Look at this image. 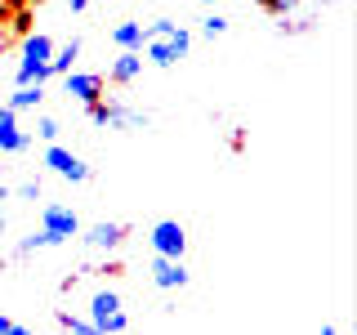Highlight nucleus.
I'll return each instance as SVG.
<instances>
[{"instance_id":"f03ea898","label":"nucleus","mask_w":357,"mask_h":335,"mask_svg":"<svg viewBox=\"0 0 357 335\" xmlns=\"http://www.w3.org/2000/svg\"><path fill=\"white\" fill-rule=\"evenodd\" d=\"M89 322H94V335H121V331H130V313L121 308L116 290H94V299H89Z\"/></svg>"},{"instance_id":"5701e85b","label":"nucleus","mask_w":357,"mask_h":335,"mask_svg":"<svg viewBox=\"0 0 357 335\" xmlns=\"http://www.w3.org/2000/svg\"><path fill=\"white\" fill-rule=\"evenodd\" d=\"M27 0H0V9H22Z\"/></svg>"},{"instance_id":"a878e982","label":"nucleus","mask_w":357,"mask_h":335,"mask_svg":"<svg viewBox=\"0 0 357 335\" xmlns=\"http://www.w3.org/2000/svg\"><path fill=\"white\" fill-rule=\"evenodd\" d=\"M197 5H219V0H197Z\"/></svg>"},{"instance_id":"412c9836","label":"nucleus","mask_w":357,"mask_h":335,"mask_svg":"<svg viewBox=\"0 0 357 335\" xmlns=\"http://www.w3.org/2000/svg\"><path fill=\"white\" fill-rule=\"evenodd\" d=\"M14 193H18L22 201H40V179H27V184H18Z\"/></svg>"},{"instance_id":"f257e3e1","label":"nucleus","mask_w":357,"mask_h":335,"mask_svg":"<svg viewBox=\"0 0 357 335\" xmlns=\"http://www.w3.org/2000/svg\"><path fill=\"white\" fill-rule=\"evenodd\" d=\"M148 59L143 63H152V67H174L178 59H188V50H192V31L188 27H178L174 18H156L143 27V45H139Z\"/></svg>"},{"instance_id":"1a4fd4ad","label":"nucleus","mask_w":357,"mask_h":335,"mask_svg":"<svg viewBox=\"0 0 357 335\" xmlns=\"http://www.w3.org/2000/svg\"><path fill=\"white\" fill-rule=\"evenodd\" d=\"M152 282L161 290H183L188 282H192V273H188L183 260H170V255H156L152 260Z\"/></svg>"},{"instance_id":"b1692460","label":"nucleus","mask_w":357,"mask_h":335,"mask_svg":"<svg viewBox=\"0 0 357 335\" xmlns=\"http://www.w3.org/2000/svg\"><path fill=\"white\" fill-rule=\"evenodd\" d=\"M5 228H9V219H5V215H0V237H5Z\"/></svg>"},{"instance_id":"dca6fc26","label":"nucleus","mask_w":357,"mask_h":335,"mask_svg":"<svg viewBox=\"0 0 357 335\" xmlns=\"http://www.w3.org/2000/svg\"><path fill=\"white\" fill-rule=\"evenodd\" d=\"M54 322H59L63 331H72V335H94V322H89V318H76V313H59Z\"/></svg>"},{"instance_id":"20e7f679","label":"nucleus","mask_w":357,"mask_h":335,"mask_svg":"<svg viewBox=\"0 0 357 335\" xmlns=\"http://www.w3.org/2000/svg\"><path fill=\"white\" fill-rule=\"evenodd\" d=\"M152 251L156 255H170V260H183V251H188V232H183V223L178 219H161V223H152Z\"/></svg>"},{"instance_id":"0eeeda50","label":"nucleus","mask_w":357,"mask_h":335,"mask_svg":"<svg viewBox=\"0 0 357 335\" xmlns=\"http://www.w3.org/2000/svg\"><path fill=\"white\" fill-rule=\"evenodd\" d=\"M40 228H45V232H54L59 241H72L76 232H81V219H76V210H72V206H59V201H50V206L40 210Z\"/></svg>"},{"instance_id":"ddd939ff","label":"nucleus","mask_w":357,"mask_h":335,"mask_svg":"<svg viewBox=\"0 0 357 335\" xmlns=\"http://www.w3.org/2000/svg\"><path fill=\"white\" fill-rule=\"evenodd\" d=\"M112 45H116V50H139L143 45V22H116V27H112Z\"/></svg>"},{"instance_id":"6ab92c4d","label":"nucleus","mask_w":357,"mask_h":335,"mask_svg":"<svg viewBox=\"0 0 357 335\" xmlns=\"http://www.w3.org/2000/svg\"><path fill=\"white\" fill-rule=\"evenodd\" d=\"M59 121H54V117H36V139H45V143H54V139H59Z\"/></svg>"},{"instance_id":"f8f14e48","label":"nucleus","mask_w":357,"mask_h":335,"mask_svg":"<svg viewBox=\"0 0 357 335\" xmlns=\"http://www.w3.org/2000/svg\"><path fill=\"white\" fill-rule=\"evenodd\" d=\"M81 36H72V40H63V45H54V54H50V76H63V72H72L76 59H81Z\"/></svg>"},{"instance_id":"9b49d317","label":"nucleus","mask_w":357,"mask_h":335,"mask_svg":"<svg viewBox=\"0 0 357 335\" xmlns=\"http://www.w3.org/2000/svg\"><path fill=\"white\" fill-rule=\"evenodd\" d=\"M107 76H112L116 85H130V81H139V76H143V50H121L116 59H112Z\"/></svg>"},{"instance_id":"f3484780","label":"nucleus","mask_w":357,"mask_h":335,"mask_svg":"<svg viewBox=\"0 0 357 335\" xmlns=\"http://www.w3.org/2000/svg\"><path fill=\"white\" fill-rule=\"evenodd\" d=\"M312 14H286V18H277V27L282 31H290V36H299V31H312Z\"/></svg>"},{"instance_id":"6e6552de","label":"nucleus","mask_w":357,"mask_h":335,"mask_svg":"<svg viewBox=\"0 0 357 335\" xmlns=\"http://www.w3.org/2000/svg\"><path fill=\"white\" fill-rule=\"evenodd\" d=\"M31 148V134L18 126V112L14 107H0V152H9V156H18V152H27Z\"/></svg>"},{"instance_id":"cd10ccee","label":"nucleus","mask_w":357,"mask_h":335,"mask_svg":"<svg viewBox=\"0 0 357 335\" xmlns=\"http://www.w3.org/2000/svg\"><path fill=\"white\" fill-rule=\"evenodd\" d=\"M103 5H107V0H103Z\"/></svg>"},{"instance_id":"393cba45","label":"nucleus","mask_w":357,"mask_h":335,"mask_svg":"<svg viewBox=\"0 0 357 335\" xmlns=\"http://www.w3.org/2000/svg\"><path fill=\"white\" fill-rule=\"evenodd\" d=\"M5 197H9V188H5V184H0V201H5Z\"/></svg>"},{"instance_id":"bb28decb","label":"nucleus","mask_w":357,"mask_h":335,"mask_svg":"<svg viewBox=\"0 0 357 335\" xmlns=\"http://www.w3.org/2000/svg\"><path fill=\"white\" fill-rule=\"evenodd\" d=\"M255 5H268V0H255Z\"/></svg>"},{"instance_id":"a211bd4d","label":"nucleus","mask_w":357,"mask_h":335,"mask_svg":"<svg viewBox=\"0 0 357 335\" xmlns=\"http://www.w3.org/2000/svg\"><path fill=\"white\" fill-rule=\"evenodd\" d=\"M228 27H232V22H228V14H206V18H201V36H210V40H215V36H223Z\"/></svg>"},{"instance_id":"423d86ee","label":"nucleus","mask_w":357,"mask_h":335,"mask_svg":"<svg viewBox=\"0 0 357 335\" xmlns=\"http://www.w3.org/2000/svg\"><path fill=\"white\" fill-rule=\"evenodd\" d=\"M63 94L76 98L81 107H89L103 98V76L98 72H63Z\"/></svg>"},{"instance_id":"9d476101","label":"nucleus","mask_w":357,"mask_h":335,"mask_svg":"<svg viewBox=\"0 0 357 335\" xmlns=\"http://www.w3.org/2000/svg\"><path fill=\"white\" fill-rule=\"evenodd\" d=\"M148 112L143 107H126V103H103V126L107 130H143L148 126Z\"/></svg>"},{"instance_id":"39448f33","label":"nucleus","mask_w":357,"mask_h":335,"mask_svg":"<svg viewBox=\"0 0 357 335\" xmlns=\"http://www.w3.org/2000/svg\"><path fill=\"white\" fill-rule=\"evenodd\" d=\"M126 237H130V228H126V223H116V219L89 223V228H85V246H89V251H98V255H116L121 246H126Z\"/></svg>"},{"instance_id":"7ed1b4c3","label":"nucleus","mask_w":357,"mask_h":335,"mask_svg":"<svg viewBox=\"0 0 357 335\" xmlns=\"http://www.w3.org/2000/svg\"><path fill=\"white\" fill-rule=\"evenodd\" d=\"M40 161L50 165V170L59 174V179H67V184H89V174H94V170H89V161H81V156H76L72 148H63L59 139H54L50 148H45Z\"/></svg>"},{"instance_id":"4be33fe9","label":"nucleus","mask_w":357,"mask_h":335,"mask_svg":"<svg viewBox=\"0 0 357 335\" xmlns=\"http://www.w3.org/2000/svg\"><path fill=\"white\" fill-rule=\"evenodd\" d=\"M22 331H27V327H18L14 318H5V313H0V335H22Z\"/></svg>"},{"instance_id":"aec40b11","label":"nucleus","mask_w":357,"mask_h":335,"mask_svg":"<svg viewBox=\"0 0 357 335\" xmlns=\"http://www.w3.org/2000/svg\"><path fill=\"white\" fill-rule=\"evenodd\" d=\"M299 5H304V0H268L264 9H268V14H273V18H286V14H295Z\"/></svg>"},{"instance_id":"2eb2a0df","label":"nucleus","mask_w":357,"mask_h":335,"mask_svg":"<svg viewBox=\"0 0 357 335\" xmlns=\"http://www.w3.org/2000/svg\"><path fill=\"white\" fill-rule=\"evenodd\" d=\"M40 103H45V85H18L14 98H9L14 112H27V107H40Z\"/></svg>"},{"instance_id":"4468645a","label":"nucleus","mask_w":357,"mask_h":335,"mask_svg":"<svg viewBox=\"0 0 357 335\" xmlns=\"http://www.w3.org/2000/svg\"><path fill=\"white\" fill-rule=\"evenodd\" d=\"M50 246H63L59 237H54V232H27V237L18 241V260H27V255H36V251H50Z\"/></svg>"}]
</instances>
